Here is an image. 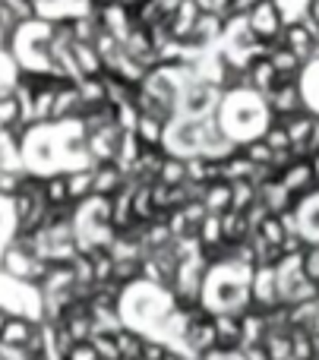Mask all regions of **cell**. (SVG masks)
Returning a JSON list of instances; mask_svg holds the SVG:
<instances>
[{
  "instance_id": "obj_1",
  "label": "cell",
  "mask_w": 319,
  "mask_h": 360,
  "mask_svg": "<svg viewBox=\"0 0 319 360\" xmlns=\"http://www.w3.org/2000/svg\"><path fill=\"white\" fill-rule=\"evenodd\" d=\"M250 29L256 32V38L263 44H269V41H275L278 35L285 32V25H282V10H278V4L275 0H263V4L256 6V10L250 13Z\"/></svg>"
},
{
  "instance_id": "obj_2",
  "label": "cell",
  "mask_w": 319,
  "mask_h": 360,
  "mask_svg": "<svg viewBox=\"0 0 319 360\" xmlns=\"http://www.w3.org/2000/svg\"><path fill=\"white\" fill-rule=\"evenodd\" d=\"M181 98H183V114L190 120H202L215 108V89L202 79H190L187 89L181 92Z\"/></svg>"
},
{
  "instance_id": "obj_3",
  "label": "cell",
  "mask_w": 319,
  "mask_h": 360,
  "mask_svg": "<svg viewBox=\"0 0 319 360\" xmlns=\"http://www.w3.org/2000/svg\"><path fill=\"white\" fill-rule=\"evenodd\" d=\"M38 335V326L29 316H10L6 332L0 338V348H13V351H25L32 345V338Z\"/></svg>"
},
{
  "instance_id": "obj_4",
  "label": "cell",
  "mask_w": 319,
  "mask_h": 360,
  "mask_svg": "<svg viewBox=\"0 0 319 360\" xmlns=\"http://www.w3.org/2000/svg\"><path fill=\"white\" fill-rule=\"evenodd\" d=\"M70 51H73L76 67H79L82 76H105L108 73V67H105V60H101V54L95 51V44L73 41V44H70Z\"/></svg>"
},
{
  "instance_id": "obj_5",
  "label": "cell",
  "mask_w": 319,
  "mask_h": 360,
  "mask_svg": "<svg viewBox=\"0 0 319 360\" xmlns=\"http://www.w3.org/2000/svg\"><path fill=\"white\" fill-rule=\"evenodd\" d=\"M202 202H206V209L212 212V215H228V212H234V184L221 180V184L206 186Z\"/></svg>"
},
{
  "instance_id": "obj_6",
  "label": "cell",
  "mask_w": 319,
  "mask_h": 360,
  "mask_svg": "<svg viewBox=\"0 0 319 360\" xmlns=\"http://www.w3.org/2000/svg\"><path fill=\"white\" fill-rule=\"evenodd\" d=\"M44 202L51 209H67L73 205V196H70V174H54L44 180Z\"/></svg>"
},
{
  "instance_id": "obj_7",
  "label": "cell",
  "mask_w": 319,
  "mask_h": 360,
  "mask_svg": "<svg viewBox=\"0 0 319 360\" xmlns=\"http://www.w3.org/2000/svg\"><path fill=\"white\" fill-rule=\"evenodd\" d=\"M136 139L143 143V149H158L162 146V139H164V124L162 120H155V117H139V124H136Z\"/></svg>"
},
{
  "instance_id": "obj_8",
  "label": "cell",
  "mask_w": 319,
  "mask_h": 360,
  "mask_svg": "<svg viewBox=\"0 0 319 360\" xmlns=\"http://www.w3.org/2000/svg\"><path fill=\"white\" fill-rule=\"evenodd\" d=\"M117 348H120V360H143V348H145V338L139 335L136 329H120L117 332Z\"/></svg>"
},
{
  "instance_id": "obj_9",
  "label": "cell",
  "mask_w": 319,
  "mask_h": 360,
  "mask_svg": "<svg viewBox=\"0 0 319 360\" xmlns=\"http://www.w3.org/2000/svg\"><path fill=\"white\" fill-rule=\"evenodd\" d=\"M158 180H162V184H168V186H183V184H187V162H183L181 155L164 158Z\"/></svg>"
},
{
  "instance_id": "obj_10",
  "label": "cell",
  "mask_w": 319,
  "mask_h": 360,
  "mask_svg": "<svg viewBox=\"0 0 319 360\" xmlns=\"http://www.w3.org/2000/svg\"><path fill=\"white\" fill-rule=\"evenodd\" d=\"M266 146H269L272 152H291V136H288V127L282 124V120H272L269 127H266Z\"/></svg>"
},
{
  "instance_id": "obj_11",
  "label": "cell",
  "mask_w": 319,
  "mask_h": 360,
  "mask_svg": "<svg viewBox=\"0 0 319 360\" xmlns=\"http://www.w3.org/2000/svg\"><path fill=\"white\" fill-rule=\"evenodd\" d=\"M67 360H101V357H98V351L92 348V342H82V345H73Z\"/></svg>"
},
{
  "instance_id": "obj_12",
  "label": "cell",
  "mask_w": 319,
  "mask_h": 360,
  "mask_svg": "<svg viewBox=\"0 0 319 360\" xmlns=\"http://www.w3.org/2000/svg\"><path fill=\"white\" fill-rule=\"evenodd\" d=\"M6 323H10V313L0 310V338H4V332H6Z\"/></svg>"
}]
</instances>
